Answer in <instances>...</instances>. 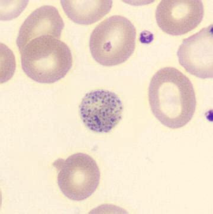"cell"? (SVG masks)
<instances>
[{
	"label": "cell",
	"instance_id": "9",
	"mask_svg": "<svg viewBox=\"0 0 213 214\" xmlns=\"http://www.w3.org/2000/svg\"><path fill=\"white\" fill-rule=\"evenodd\" d=\"M60 3L70 19L84 25L98 21L110 11L112 6L111 0H61Z\"/></svg>",
	"mask_w": 213,
	"mask_h": 214
},
{
	"label": "cell",
	"instance_id": "10",
	"mask_svg": "<svg viewBox=\"0 0 213 214\" xmlns=\"http://www.w3.org/2000/svg\"><path fill=\"white\" fill-rule=\"evenodd\" d=\"M1 83L10 80L16 69L15 56L12 51L6 45L0 43Z\"/></svg>",
	"mask_w": 213,
	"mask_h": 214
},
{
	"label": "cell",
	"instance_id": "11",
	"mask_svg": "<svg viewBox=\"0 0 213 214\" xmlns=\"http://www.w3.org/2000/svg\"><path fill=\"white\" fill-rule=\"evenodd\" d=\"M28 1H0V19L8 20L15 18L27 6Z\"/></svg>",
	"mask_w": 213,
	"mask_h": 214
},
{
	"label": "cell",
	"instance_id": "2",
	"mask_svg": "<svg viewBox=\"0 0 213 214\" xmlns=\"http://www.w3.org/2000/svg\"><path fill=\"white\" fill-rule=\"evenodd\" d=\"M19 51L23 71L39 83L55 82L64 77L72 66L69 47L49 35L32 39Z\"/></svg>",
	"mask_w": 213,
	"mask_h": 214
},
{
	"label": "cell",
	"instance_id": "4",
	"mask_svg": "<svg viewBox=\"0 0 213 214\" xmlns=\"http://www.w3.org/2000/svg\"><path fill=\"white\" fill-rule=\"evenodd\" d=\"M53 165L58 172L57 182L60 191L70 200L86 199L99 186L100 170L96 161L88 154L75 153L66 159H58Z\"/></svg>",
	"mask_w": 213,
	"mask_h": 214
},
{
	"label": "cell",
	"instance_id": "7",
	"mask_svg": "<svg viewBox=\"0 0 213 214\" xmlns=\"http://www.w3.org/2000/svg\"><path fill=\"white\" fill-rule=\"evenodd\" d=\"M180 65L201 79L213 77V25L184 39L177 53Z\"/></svg>",
	"mask_w": 213,
	"mask_h": 214
},
{
	"label": "cell",
	"instance_id": "1",
	"mask_svg": "<svg viewBox=\"0 0 213 214\" xmlns=\"http://www.w3.org/2000/svg\"><path fill=\"white\" fill-rule=\"evenodd\" d=\"M148 96L153 114L169 128L184 127L195 113L196 100L193 85L175 67L163 68L155 73L149 83Z\"/></svg>",
	"mask_w": 213,
	"mask_h": 214
},
{
	"label": "cell",
	"instance_id": "3",
	"mask_svg": "<svg viewBox=\"0 0 213 214\" xmlns=\"http://www.w3.org/2000/svg\"><path fill=\"white\" fill-rule=\"evenodd\" d=\"M136 34L134 26L126 17H110L99 24L91 34L89 45L92 56L103 66L122 64L134 51Z\"/></svg>",
	"mask_w": 213,
	"mask_h": 214
},
{
	"label": "cell",
	"instance_id": "6",
	"mask_svg": "<svg viewBox=\"0 0 213 214\" xmlns=\"http://www.w3.org/2000/svg\"><path fill=\"white\" fill-rule=\"evenodd\" d=\"M204 14L201 0H162L157 7L155 16L163 32L179 36L196 28L202 21Z\"/></svg>",
	"mask_w": 213,
	"mask_h": 214
},
{
	"label": "cell",
	"instance_id": "5",
	"mask_svg": "<svg viewBox=\"0 0 213 214\" xmlns=\"http://www.w3.org/2000/svg\"><path fill=\"white\" fill-rule=\"evenodd\" d=\"M123 106L115 93L105 90L86 93L79 106L82 120L90 130L99 133L110 132L122 118Z\"/></svg>",
	"mask_w": 213,
	"mask_h": 214
},
{
	"label": "cell",
	"instance_id": "8",
	"mask_svg": "<svg viewBox=\"0 0 213 214\" xmlns=\"http://www.w3.org/2000/svg\"><path fill=\"white\" fill-rule=\"evenodd\" d=\"M64 24L56 8L46 5L30 15L20 26L16 40L19 50L32 39L44 35L59 39Z\"/></svg>",
	"mask_w": 213,
	"mask_h": 214
}]
</instances>
